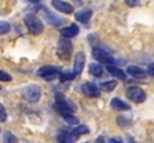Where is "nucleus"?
<instances>
[{"label":"nucleus","instance_id":"1","mask_svg":"<svg viewBox=\"0 0 154 143\" xmlns=\"http://www.w3.org/2000/svg\"><path fill=\"white\" fill-rule=\"evenodd\" d=\"M54 109L60 113V115H64V113H73L76 110L75 104L72 101H69L67 98H64L61 94L55 95V101H54Z\"/></svg>","mask_w":154,"mask_h":143},{"label":"nucleus","instance_id":"2","mask_svg":"<svg viewBox=\"0 0 154 143\" xmlns=\"http://www.w3.org/2000/svg\"><path fill=\"white\" fill-rule=\"evenodd\" d=\"M24 22H26V25H27V28H29V31L32 33V34H41L42 31H44V22L35 15V13H29V15H26L24 16Z\"/></svg>","mask_w":154,"mask_h":143},{"label":"nucleus","instance_id":"3","mask_svg":"<svg viewBox=\"0 0 154 143\" xmlns=\"http://www.w3.org/2000/svg\"><path fill=\"white\" fill-rule=\"evenodd\" d=\"M126 95H127V98H129L130 101H133V103H142V101H145V98H147L145 91H144L142 88H139V87H129V88L126 90Z\"/></svg>","mask_w":154,"mask_h":143},{"label":"nucleus","instance_id":"4","mask_svg":"<svg viewBox=\"0 0 154 143\" xmlns=\"http://www.w3.org/2000/svg\"><path fill=\"white\" fill-rule=\"evenodd\" d=\"M23 95L26 97L27 101H30V103H38V101L41 100L42 93H41V88H39L38 85H29V87L24 88Z\"/></svg>","mask_w":154,"mask_h":143},{"label":"nucleus","instance_id":"5","mask_svg":"<svg viewBox=\"0 0 154 143\" xmlns=\"http://www.w3.org/2000/svg\"><path fill=\"white\" fill-rule=\"evenodd\" d=\"M93 57H94V60H97L99 63H103V64H114V57L109 54V52H106L103 48H93Z\"/></svg>","mask_w":154,"mask_h":143},{"label":"nucleus","instance_id":"6","mask_svg":"<svg viewBox=\"0 0 154 143\" xmlns=\"http://www.w3.org/2000/svg\"><path fill=\"white\" fill-rule=\"evenodd\" d=\"M60 73V69L55 67V66H42L39 70H38V76L47 79V81H52L54 78H57Z\"/></svg>","mask_w":154,"mask_h":143},{"label":"nucleus","instance_id":"7","mask_svg":"<svg viewBox=\"0 0 154 143\" xmlns=\"http://www.w3.org/2000/svg\"><path fill=\"white\" fill-rule=\"evenodd\" d=\"M51 4L55 10H58L61 13H66V15L73 13V6L70 3L64 1V0H51Z\"/></svg>","mask_w":154,"mask_h":143},{"label":"nucleus","instance_id":"8","mask_svg":"<svg viewBox=\"0 0 154 143\" xmlns=\"http://www.w3.org/2000/svg\"><path fill=\"white\" fill-rule=\"evenodd\" d=\"M57 52H58V55H60L61 58H67V57L70 55V52H72V43H70L66 37H63V39L58 42Z\"/></svg>","mask_w":154,"mask_h":143},{"label":"nucleus","instance_id":"9","mask_svg":"<svg viewBox=\"0 0 154 143\" xmlns=\"http://www.w3.org/2000/svg\"><path fill=\"white\" fill-rule=\"evenodd\" d=\"M84 64H85V55H84V52H78L75 55V63H73V75L75 76L81 75Z\"/></svg>","mask_w":154,"mask_h":143},{"label":"nucleus","instance_id":"10","mask_svg":"<svg viewBox=\"0 0 154 143\" xmlns=\"http://www.w3.org/2000/svg\"><path fill=\"white\" fill-rule=\"evenodd\" d=\"M78 33H79V27L76 24H70V25H67V27H64V28L60 30V34L63 37H66V39L75 37V36H78Z\"/></svg>","mask_w":154,"mask_h":143},{"label":"nucleus","instance_id":"11","mask_svg":"<svg viewBox=\"0 0 154 143\" xmlns=\"http://www.w3.org/2000/svg\"><path fill=\"white\" fill-rule=\"evenodd\" d=\"M81 90H82V93L87 95V97H93V98H96V97L100 95V90H99L94 84H84V85L81 87Z\"/></svg>","mask_w":154,"mask_h":143},{"label":"nucleus","instance_id":"12","mask_svg":"<svg viewBox=\"0 0 154 143\" xmlns=\"http://www.w3.org/2000/svg\"><path fill=\"white\" fill-rule=\"evenodd\" d=\"M127 75H130L132 78H136V79H142L147 76V72L138 66H127Z\"/></svg>","mask_w":154,"mask_h":143},{"label":"nucleus","instance_id":"13","mask_svg":"<svg viewBox=\"0 0 154 143\" xmlns=\"http://www.w3.org/2000/svg\"><path fill=\"white\" fill-rule=\"evenodd\" d=\"M42 10H44V13H45V16H47L48 22H50V24H52L54 27H60L61 24H64V21H63V19L60 18V16L54 15V13H52V12H50L48 9H45V7H44Z\"/></svg>","mask_w":154,"mask_h":143},{"label":"nucleus","instance_id":"14","mask_svg":"<svg viewBox=\"0 0 154 143\" xmlns=\"http://www.w3.org/2000/svg\"><path fill=\"white\" fill-rule=\"evenodd\" d=\"M108 72H109L115 79L126 81V72H123L120 67H117V66H114V64H108Z\"/></svg>","mask_w":154,"mask_h":143},{"label":"nucleus","instance_id":"15","mask_svg":"<svg viewBox=\"0 0 154 143\" xmlns=\"http://www.w3.org/2000/svg\"><path fill=\"white\" fill-rule=\"evenodd\" d=\"M91 10L90 9H84V10H79V12H76L75 13V18H76V21H79V22H82V24H87L88 21H90V18H91Z\"/></svg>","mask_w":154,"mask_h":143},{"label":"nucleus","instance_id":"16","mask_svg":"<svg viewBox=\"0 0 154 143\" xmlns=\"http://www.w3.org/2000/svg\"><path fill=\"white\" fill-rule=\"evenodd\" d=\"M111 107L115 109V110H129L130 109V106L127 103H124L123 100H120V98H112L111 100Z\"/></svg>","mask_w":154,"mask_h":143},{"label":"nucleus","instance_id":"17","mask_svg":"<svg viewBox=\"0 0 154 143\" xmlns=\"http://www.w3.org/2000/svg\"><path fill=\"white\" fill-rule=\"evenodd\" d=\"M88 133H90V130H88V127H85V125H79V127H76L75 130H72V131H70V134H72L75 139H78L79 136L88 134Z\"/></svg>","mask_w":154,"mask_h":143},{"label":"nucleus","instance_id":"18","mask_svg":"<svg viewBox=\"0 0 154 143\" xmlns=\"http://www.w3.org/2000/svg\"><path fill=\"white\" fill-rule=\"evenodd\" d=\"M88 70H90V73H91L93 76H96V78H100L103 75V69L100 64H90Z\"/></svg>","mask_w":154,"mask_h":143},{"label":"nucleus","instance_id":"19","mask_svg":"<svg viewBox=\"0 0 154 143\" xmlns=\"http://www.w3.org/2000/svg\"><path fill=\"white\" fill-rule=\"evenodd\" d=\"M115 87H117V81H106V82L100 84L102 91H112V90H115Z\"/></svg>","mask_w":154,"mask_h":143},{"label":"nucleus","instance_id":"20","mask_svg":"<svg viewBox=\"0 0 154 143\" xmlns=\"http://www.w3.org/2000/svg\"><path fill=\"white\" fill-rule=\"evenodd\" d=\"M61 116L64 118V121H66L67 124H73V125H78V124H79L78 118L73 116V113H64V115H61Z\"/></svg>","mask_w":154,"mask_h":143},{"label":"nucleus","instance_id":"21","mask_svg":"<svg viewBox=\"0 0 154 143\" xmlns=\"http://www.w3.org/2000/svg\"><path fill=\"white\" fill-rule=\"evenodd\" d=\"M57 139H58L60 142H64V143H70L75 140V137H73L72 134H67V133H60Z\"/></svg>","mask_w":154,"mask_h":143},{"label":"nucleus","instance_id":"22","mask_svg":"<svg viewBox=\"0 0 154 143\" xmlns=\"http://www.w3.org/2000/svg\"><path fill=\"white\" fill-rule=\"evenodd\" d=\"M58 76H60V82H66V81H70L75 78L73 73H66V72H60Z\"/></svg>","mask_w":154,"mask_h":143},{"label":"nucleus","instance_id":"23","mask_svg":"<svg viewBox=\"0 0 154 143\" xmlns=\"http://www.w3.org/2000/svg\"><path fill=\"white\" fill-rule=\"evenodd\" d=\"M0 81H2V82H11V81H12V76H11L8 72L0 70Z\"/></svg>","mask_w":154,"mask_h":143},{"label":"nucleus","instance_id":"24","mask_svg":"<svg viewBox=\"0 0 154 143\" xmlns=\"http://www.w3.org/2000/svg\"><path fill=\"white\" fill-rule=\"evenodd\" d=\"M11 30V25L8 22H0V34H6Z\"/></svg>","mask_w":154,"mask_h":143},{"label":"nucleus","instance_id":"25","mask_svg":"<svg viewBox=\"0 0 154 143\" xmlns=\"http://www.w3.org/2000/svg\"><path fill=\"white\" fill-rule=\"evenodd\" d=\"M6 118H8L6 109H5V106L0 103V122H5V121H6Z\"/></svg>","mask_w":154,"mask_h":143},{"label":"nucleus","instance_id":"26","mask_svg":"<svg viewBox=\"0 0 154 143\" xmlns=\"http://www.w3.org/2000/svg\"><path fill=\"white\" fill-rule=\"evenodd\" d=\"M124 1H126V4L130 6V7H136V6L141 4V0H124Z\"/></svg>","mask_w":154,"mask_h":143},{"label":"nucleus","instance_id":"27","mask_svg":"<svg viewBox=\"0 0 154 143\" xmlns=\"http://www.w3.org/2000/svg\"><path fill=\"white\" fill-rule=\"evenodd\" d=\"M5 140H6V142H8V140H9V142H15L17 139H15L11 133H5Z\"/></svg>","mask_w":154,"mask_h":143},{"label":"nucleus","instance_id":"28","mask_svg":"<svg viewBox=\"0 0 154 143\" xmlns=\"http://www.w3.org/2000/svg\"><path fill=\"white\" fill-rule=\"evenodd\" d=\"M147 73H150L151 76H154V63H151L150 66H148V72Z\"/></svg>","mask_w":154,"mask_h":143},{"label":"nucleus","instance_id":"29","mask_svg":"<svg viewBox=\"0 0 154 143\" xmlns=\"http://www.w3.org/2000/svg\"><path fill=\"white\" fill-rule=\"evenodd\" d=\"M29 1H32V3H38V1H41V0H29Z\"/></svg>","mask_w":154,"mask_h":143},{"label":"nucleus","instance_id":"30","mask_svg":"<svg viewBox=\"0 0 154 143\" xmlns=\"http://www.w3.org/2000/svg\"><path fill=\"white\" fill-rule=\"evenodd\" d=\"M0 133H2V128H0Z\"/></svg>","mask_w":154,"mask_h":143}]
</instances>
